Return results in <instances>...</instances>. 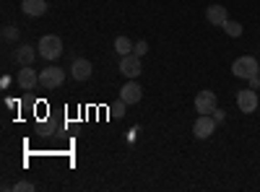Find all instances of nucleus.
Here are the masks:
<instances>
[{"mask_svg":"<svg viewBox=\"0 0 260 192\" xmlns=\"http://www.w3.org/2000/svg\"><path fill=\"white\" fill-rule=\"evenodd\" d=\"M16 83H18L24 91H31V89L39 86V73H37L31 65H24V68L18 70V75H16Z\"/></svg>","mask_w":260,"mask_h":192,"instance_id":"423d86ee","label":"nucleus"},{"mask_svg":"<svg viewBox=\"0 0 260 192\" xmlns=\"http://www.w3.org/2000/svg\"><path fill=\"white\" fill-rule=\"evenodd\" d=\"M206 18H208V24H213V26H224L229 21V11L224 6H208L206 8Z\"/></svg>","mask_w":260,"mask_h":192,"instance_id":"9b49d317","label":"nucleus"},{"mask_svg":"<svg viewBox=\"0 0 260 192\" xmlns=\"http://www.w3.org/2000/svg\"><path fill=\"white\" fill-rule=\"evenodd\" d=\"M257 104H260V99H257L255 89H242V91H237V106H240V112L252 114V112L257 109Z\"/></svg>","mask_w":260,"mask_h":192,"instance_id":"20e7f679","label":"nucleus"},{"mask_svg":"<svg viewBox=\"0 0 260 192\" xmlns=\"http://www.w3.org/2000/svg\"><path fill=\"white\" fill-rule=\"evenodd\" d=\"M37 187L31 184V182H26V179H21V182H16L13 184V192H34Z\"/></svg>","mask_w":260,"mask_h":192,"instance_id":"dca6fc26","label":"nucleus"},{"mask_svg":"<svg viewBox=\"0 0 260 192\" xmlns=\"http://www.w3.org/2000/svg\"><path fill=\"white\" fill-rule=\"evenodd\" d=\"M148 52V42L146 39H141V42H136V47H133V55H138V57H143Z\"/></svg>","mask_w":260,"mask_h":192,"instance_id":"f3484780","label":"nucleus"},{"mask_svg":"<svg viewBox=\"0 0 260 192\" xmlns=\"http://www.w3.org/2000/svg\"><path fill=\"white\" fill-rule=\"evenodd\" d=\"M13 57H16V62H18V65L24 68V65H31V62H34V57H37V50H34L31 45H21V47H16Z\"/></svg>","mask_w":260,"mask_h":192,"instance_id":"ddd939ff","label":"nucleus"},{"mask_svg":"<svg viewBox=\"0 0 260 192\" xmlns=\"http://www.w3.org/2000/svg\"><path fill=\"white\" fill-rule=\"evenodd\" d=\"M216 104H219V99H216L213 91H198V96H195V112H201V114H213Z\"/></svg>","mask_w":260,"mask_h":192,"instance_id":"0eeeda50","label":"nucleus"},{"mask_svg":"<svg viewBox=\"0 0 260 192\" xmlns=\"http://www.w3.org/2000/svg\"><path fill=\"white\" fill-rule=\"evenodd\" d=\"M221 29H224V31H226V34H229L232 39H237V36H242V24H240V21H232V18H229L226 24L221 26Z\"/></svg>","mask_w":260,"mask_h":192,"instance_id":"2eb2a0df","label":"nucleus"},{"mask_svg":"<svg viewBox=\"0 0 260 192\" xmlns=\"http://www.w3.org/2000/svg\"><path fill=\"white\" fill-rule=\"evenodd\" d=\"M21 11H24L26 16H31V18H39V16L47 13V0H24V3H21Z\"/></svg>","mask_w":260,"mask_h":192,"instance_id":"f8f14e48","label":"nucleus"},{"mask_svg":"<svg viewBox=\"0 0 260 192\" xmlns=\"http://www.w3.org/2000/svg\"><path fill=\"white\" fill-rule=\"evenodd\" d=\"M216 125H219V122H216L211 114H201L198 120H195V125H192V135H195V138H201V140H206V138L213 135Z\"/></svg>","mask_w":260,"mask_h":192,"instance_id":"39448f33","label":"nucleus"},{"mask_svg":"<svg viewBox=\"0 0 260 192\" xmlns=\"http://www.w3.org/2000/svg\"><path fill=\"white\" fill-rule=\"evenodd\" d=\"M120 73L122 75H127V78H138L141 75V57L138 55H125V57H120Z\"/></svg>","mask_w":260,"mask_h":192,"instance_id":"6e6552de","label":"nucleus"},{"mask_svg":"<svg viewBox=\"0 0 260 192\" xmlns=\"http://www.w3.org/2000/svg\"><path fill=\"white\" fill-rule=\"evenodd\" d=\"M250 89H255V91H257V89H260V73H257V75H252V78H250Z\"/></svg>","mask_w":260,"mask_h":192,"instance_id":"412c9836","label":"nucleus"},{"mask_svg":"<svg viewBox=\"0 0 260 192\" xmlns=\"http://www.w3.org/2000/svg\"><path fill=\"white\" fill-rule=\"evenodd\" d=\"M232 73H234L237 78H245V81H250L252 75H257V73H260V65H257V60H255V57L245 55V57H237V60H234Z\"/></svg>","mask_w":260,"mask_h":192,"instance_id":"f03ea898","label":"nucleus"},{"mask_svg":"<svg viewBox=\"0 0 260 192\" xmlns=\"http://www.w3.org/2000/svg\"><path fill=\"white\" fill-rule=\"evenodd\" d=\"M3 39H6V42L18 39V29H16V26H3Z\"/></svg>","mask_w":260,"mask_h":192,"instance_id":"a211bd4d","label":"nucleus"},{"mask_svg":"<svg viewBox=\"0 0 260 192\" xmlns=\"http://www.w3.org/2000/svg\"><path fill=\"white\" fill-rule=\"evenodd\" d=\"M62 83H65V70H60V68H55V65L39 70V86H42V89L55 91L57 86H62Z\"/></svg>","mask_w":260,"mask_h":192,"instance_id":"7ed1b4c3","label":"nucleus"},{"mask_svg":"<svg viewBox=\"0 0 260 192\" xmlns=\"http://www.w3.org/2000/svg\"><path fill=\"white\" fill-rule=\"evenodd\" d=\"M133 47H136V45H133V42H130L127 36H117V39H115V50H117L120 57L130 55V52H133Z\"/></svg>","mask_w":260,"mask_h":192,"instance_id":"4468645a","label":"nucleus"},{"mask_svg":"<svg viewBox=\"0 0 260 192\" xmlns=\"http://www.w3.org/2000/svg\"><path fill=\"white\" fill-rule=\"evenodd\" d=\"M125 106H127V104H125V101L120 99V104L115 106V117H125Z\"/></svg>","mask_w":260,"mask_h":192,"instance_id":"6ab92c4d","label":"nucleus"},{"mask_svg":"<svg viewBox=\"0 0 260 192\" xmlns=\"http://www.w3.org/2000/svg\"><path fill=\"white\" fill-rule=\"evenodd\" d=\"M211 117H213L216 122H224V120H226V112H221V109H213V114H211Z\"/></svg>","mask_w":260,"mask_h":192,"instance_id":"aec40b11","label":"nucleus"},{"mask_svg":"<svg viewBox=\"0 0 260 192\" xmlns=\"http://www.w3.org/2000/svg\"><path fill=\"white\" fill-rule=\"evenodd\" d=\"M39 55L45 57V60H57L62 55V39L57 34H45L39 39Z\"/></svg>","mask_w":260,"mask_h":192,"instance_id":"f257e3e1","label":"nucleus"},{"mask_svg":"<svg viewBox=\"0 0 260 192\" xmlns=\"http://www.w3.org/2000/svg\"><path fill=\"white\" fill-rule=\"evenodd\" d=\"M91 70H94V65H91L89 60H83V57H76L73 65H71V75L76 81H89L91 78Z\"/></svg>","mask_w":260,"mask_h":192,"instance_id":"9d476101","label":"nucleus"},{"mask_svg":"<svg viewBox=\"0 0 260 192\" xmlns=\"http://www.w3.org/2000/svg\"><path fill=\"white\" fill-rule=\"evenodd\" d=\"M120 99L125 101V104H138L141 99H143V89H141V83H136L133 78H130L125 86L120 89Z\"/></svg>","mask_w":260,"mask_h":192,"instance_id":"1a4fd4ad","label":"nucleus"}]
</instances>
